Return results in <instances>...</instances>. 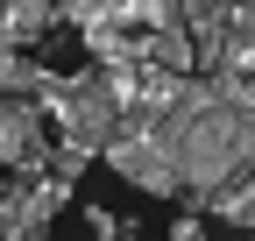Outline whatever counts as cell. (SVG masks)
Here are the masks:
<instances>
[{
    "instance_id": "6da1fadb",
    "label": "cell",
    "mask_w": 255,
    "mask_h": 241,
    "mask_svg": "<svg viewBox=\"0 0 255 241\" xmlns=\"http://www.w3.org/2000/svg\"><path fill=\"white\" fill-rule=\"evenodd\" d=\"M0 163H7V177H50L57 170V128H50L43 100L0 107Z\"/></svg>"
},
{
    "instance_id": "7a4b0ae2",
    "label": "cell",
    "mask_w": 255,
    "mask_h": 241,
    "mask_svg": "<svg viewBox=\"0 0 255 241\" xmlns=\"http://www.w3.org/2000/svg\"><path fill=\"white\" fill-rule=\"evenodd\" d=\"M107 170H121L128 185H142L149 199H184V170H177V156L156 135H121L107 149Z\"/></svg>"
},
{
    "instance_id": "3957f363",
    "label": "cell",
    "mask_w": 255,
    "mask_h": 241,
    "mask_svg": "<svg viewBox=\"0 0 255 241\" xmlns=\"http://www.w3.org/2000/svg\"><path fill=\"white\" fill-rule=\"evenodd\" d=\"M135 57L149 71H177V78H199V43H191V28H142L135 36Z\"/></svg>"
},
{
    "instance_id": "277c9868",
    "label": "cell",
    "mask_w": 255,
    "mask_h": 241,
    "mask_svg": "<svg viewBox=\"0 0 255 241\" xmlns=\"http://www.w3.org/2000/svg\"><path fill=\"white\" fill-rule=\"evenodd\" d=\"M57 21H64V0H0V50H28Z\"/></svg>"
},
{
    "instance_id": "5b68a950",
    "label": "cell",
    "mask_w": 255,
    "mask_h": 241,
    "mask_svg": "<svg viewBox=\"0 0 255 241\" xmlns=\"http://www.w3.org/2000/svg\"><path fill=\"white\" fill-rule=\"evenodd\" d=\"M199 213H206V220H227V227H241V234H255V163L234 177L227 192H213Z\"/></svg>"
},
{
    "instance_id": "8992f818",
    "label": "cell",
    "mask_w": 255,
    "mask_h": 241,
    "mask_svg": "<svg viewBox=\"0 0 255 241\" xmlns=\"http://www.w3.org/2000/svg\"><path fill=\"white\" fill-rule=\"evenodd\" d=\"M43 85H50V64H36L21 50H0V93L7 100H43Z\"/></svg>"
},
{
    "instance_id": "52a82bcc",
    "label": "cell",
    "mask_w": 255,
    "mask_h": 241,
    "mask_svg": "<svg viewBox=\"0 0 255 241\" xmlns=\"http://www.w3.org/2000/svg\"><path fill=\"white\" fill-rule=\"evenodd\" d=\"M92 156H100V149H85V142H57V177H71V185H78Z\"/></svg>"
},
{
    "instance_id": "ba28073f",
    "label": "cell",
    "mask_w": 255,
    "mask_h": 241,
    "mask_svg": "<svg viewBox=\"0 0 255 241\" xmlns=\"http://www.w3.org/2000/svg\"><path fill=\"white\" fill-rule=\"evenodd\" d=\"M227 21H234V36L255 50V0H234V7H227Z\"/></svg>"
},
{
    "instance_id": "9c48e42d",
    "label": "cell",
    "mask_w": 255,
    "mask_h": 241,
    "mask_svg": "<svg viewBox=\"0 0 255 241\" xmlns=\"http://www.w3.org/2000/svg\"><path fill=\"white\" fill-rule=\"evenodd\" d=\"M170 241H206V213H191V206H184V213L170 220Z\"/></svg>"
},
{
    "instance_id": "30bf717a",
    "label": "cell",
    "mask_w": 255,
    "mask_h": 241,
    "mask_svg": "<svg viewBox=\"0 0 255 241\" xmlns=\"http://www.w3.org/2000/svg\"><path fill=\"white\" fill-rule=\"evenodd\" d=\"M85 227H92V234H100V241H121V220L107 213V206H85Z\"/></svg>"
},
{
    "instance_id": "8fae6325",
    "label": "cell",
    "mask_w": 255,
    "mask_h": 241,
    "mask_svg": "<svg viewBox=\"0 0 255 241\" xmlns=\"http://www.w3.org/2000/svg\"><path fill=\"white\" fill-rule=\"evenodd\" d=\"M0 241H36V234H21V227H0Z\"/></svg>"
},
{
    "instance_id": "7c38bea8",
    "label": "cell",
    "mask_w": 255,
    "mask_h": 241,
    "mask_svg": "<svg viewBox=\"0 0 255 241\" xmlns=\"http://www.w3.org/2000/svg\"><path fill=\"white\" fill-rule=\"evenodd\" d=\"M199 7H234V0H199Z\"/></svg>"
},
{
    "instance_id": "4fadbf2b",
    "label": "cell",
    "mask_w": 255,
    "mask_h": 241,
    "mask_svg": "<svg viewBox=\"0 0 255 241\" xmlns=\"http://www.w3.org/2000/svg\"><path fill=\"white\" fill-rule=\"evenodd\" d=\"M121 241H142V234H135V227H121Z\"/></svg>"
}]
</instances>
